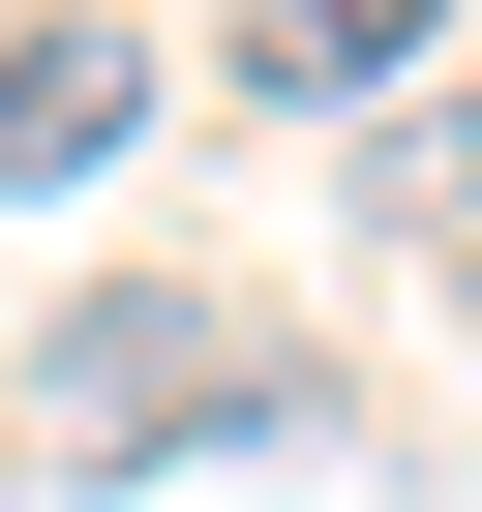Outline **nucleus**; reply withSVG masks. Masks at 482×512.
<instances>
[{
  "instance_id": "20e7f679",
  "label": "nucleus",
  "mask_w": 482,
  "mask_h": 512,
  "mask_svg": "<svg viewBox=\"0 0 482 512\" xmlns=\"http://www.w3.org/2000/svg\"><path fill=\"white\" fill-rule=\"evenodd\" d=\"M362 211H392V241H482V91H422V121L362 151Z\"/></svg>"
},
{
  "instance_id": "f03ea898",
  "label": "nucleus",
  "mask_w": 482,
  "mask_h": 512,
  "mask_svg": "<svg viewBox=\"0 0 482 512\" xmlns=\"http://www.w3.org/2000/svg\"><path fill=\"white\" fill-rule=\"evenodd\" d=\"M121 121H151V61L91 31V0H31V31H0V211H31V181H91Z\"/></svg>"
},
{
  "instance_id": "7ed1b4c3",
  "label": "nucleus",
  "mask_w": 482,
  "mask_h": 512,
  "mask_svg": "<svg viewBox=\"0 0 482 512\" xmlns=\"http://www.w3.org/2000/svg\"><path fill=\"white\" fill-rule=\"evenodd\" d=\"M422 61H452V0H272V31H241V91H302V121L332 91H422Z\"/></svg>"
},
{
  "instance_id": "f257e3e1",
  "label": "nucleus",
  "mask_w": 482,
  "mask_h": 512,
  "mask_svg": "<svg viewBox=\"0 0 482 512\" xmlns=\"http://www.w3.org/2000/svg\"><path fill=\"white\" fill-rule=\"evenodd\" d=\"M332 392L241 332V302H181V272H91L61 332H31V452L61 482H181V452H302Z\"/></svg>"
}]
</instances>
